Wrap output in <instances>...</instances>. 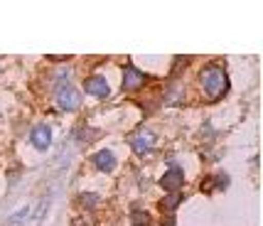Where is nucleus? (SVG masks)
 <instances>
[{
	"mask_svg": "<svg viewBox=\"0 0 263 226\" xmlns=\"http://www.w3.org/2000/svg\"><path fill=\"white\" fill-rule=\"evenodd\" d=\"M145 84V74L138 67H126L123 69V91H136Z\"/></svg>",
	"mask_w": 263,
	"mask_h": 226,
	"instance_id": "nucleus-5",
	"label": "nucleus"
},
{
	"mask_svg": "<svg viewBox=\"0 0 263 226\" xmlns=\"http://www.w3.org/2000/svg\"><path fill=\"white\" fill-rule=\"evenodd\" d=\"M199 81H202V86H204V93L209 101H219V99L229 91V77H227V71L221 67H217V64L206 67L204 71H202Z\"/></svg>",
	"mask_w": 263,
	"mask_h": 226,
	"instance_id": "nucleus-1",
	"label": "nucleus"
},
{
	"mask_svg": "<svg viewBox=\"0 0 263 226\" xmlns=\"http://www.w3.org/2000/svg\"><path fill=\"white\" fill-rule=\"evenodd\" d=\"M32 143L37 150H47L52 145V130L47 125H34L32 128Z\"/></svg>",
	"mask_w": 263,
	"mask_h": 226,
	"instance_id": "nucleus-7",
	"label": "nucleus"
},
{
	"mask_svg": "<svg viewBox=\"0 0 263 226\" xmlns=\"http://www.w3.org/2000/svg\"><path fill=\"white\" fill-rule=\"evenodd\" d=\"M128 143H130V147L136 150L138 155H145V153L153 150V145H155V133H153V130H145V128H138L136 133L128 138Z\"/></svg>",
	"mask_w": 263,
	"mask_h": 226,
	"instance_id": "nucleus-3",
	"label": "nucleus"
},
{
	"mask_svg": "<svg viewBox=\"0 0 263 226\" xmlns=\"http://www.w3.org/2000/svg\"><path fill=\"white\" fill-rule=\"evenodd\" d=\"M71 226H93L91 219H74V224Z\"/></svg>",
	"mask_w": 263,
	"mask_h": 226,
	"instance_id": "nucleus-12",
	"label": "nucleus"
},
{
	"mask_svg": "<svg viewBox=\"0 0 263 226\" xmlns=\"http://www.w3.org/2000/svg\"><path fill=\"white\" fill-rule=\"evenodd\" d=\"M160 184H162L165 192H177V190L184 184V172L180 167H170L165 175H162Z\"/></svg>",
	"mask_w": 263,
	"mask_h": 226,
	"instance_id": "nucleus-4",
	"label": "nucleus"
},
{
	"mask_svg": "<svg viewBox=\"0 0 263 226\" xmlns=\"http://www.w3.org/2000/svg\"><path fill=\"white\" fill-rule=\"evenodd\" d=\"M130 221H133V226H148L150 214L143 212V209H133V212H130Z\"/></svg>",
	"mask_w": 263,
	"mask_h": 226,
	"instance_id": "nucleus-10",
	"label": "nucleus"
},
{
	"mask_svg": "<svg viewBox=\"0 0 263 226\" xmlns=\"http://www.w3.org/2000/svg\"><path fill=\"white\" fill-rule=\"evenodd\" d=\"M93 165H96V170H101V172H111L116 167V155L111 150H99L93 155Z\"/></svg>",
	"mask_w": 263,
	"mask_h": 226,
	"instance_id": "nucleus-8",
	"label": "nucleus"
},
{
	"mask_svg": "<svg viewBox=\"0 0 263 226\" xmlns=\"http://www.w3.org/2000/svg\"><path fill=\"white\" fill-rule=\"evenodd\" d=\"M79 202L84 204V206H93V204L99 202V197H96V194H81Z\"/></svg>",
	"mask_w": 263,
	"mask_h": 226,
	"instance_id": "nucleus-11",
	"label": "nucleus"
},
{
	"mask_svg": "<svg viewBox=\"0 0 263 226\" xmlns=\"http://www.w3.org/2000/svg\"><path fill=\"white\" fill-rule=\"evenodd\" d=\"M57 103L59 108H64V111H77L81 106V93L71 84H62L57 89Z\"/></svg>",
	"mask_w": 263,
	"mask_h": 226,
	"instance_id": "nucleus-2",
	"label": "nucleus"
},
{
	"mask_svg": "<svg viewBox=\"0 0 263 226\" xmlns=\"http://www.w3.org/2000/svg\"><path fill=\"white\" fill-rule=\"evenodd\" d=\"M180 202H182V194H177V192H172L167 199H162L160 206H162V212H175L177 206H180Z\"/></svg>",
	"mask_w": 263,
	"mask_h": 226,
	"instance_id": "nucleus-9",
	"label": "nucleus"
},
{
	"mask_svg": "<svg viewBox=\"0 0 263 226\" xmlns=\"http://www.w3.org/2000/svg\"><path fill=\"white\" fill-rule=\"evenodd\" d=\"M84 86H86V93H91V96H99V99H106V96L111 93L106 77H89Z\"/></svg>",
	"mask_w": 263,
	"mask_h": 226,
	"instance_id": "nucleus-6",
	"label": "nucleus"
}]
</instances>
